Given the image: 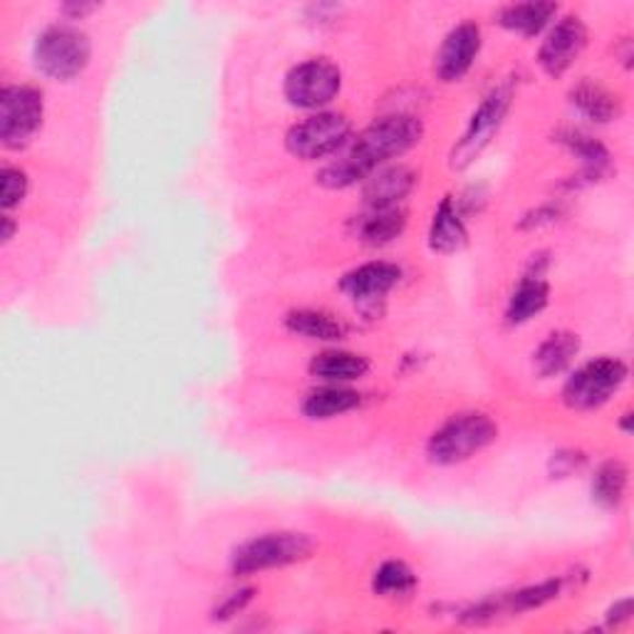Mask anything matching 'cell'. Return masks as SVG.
Masks as SVG:
<instances>
[{
	"instance_id": "cell-14",
	"label": "cell",
	"mask_w": 634,
	"mask_h": 634,
	"mask_svg": "<svg viewBox=\"0 0 634 634\" xmlns=\"http://www.w3.org/2000/svg\"><path fill=\"white\" fill-rule=\"evenodd\" d=\"M370 362L358 352H344V350H328L315 354L310 362V372L315 377L325 382H352L367 374Z\"/></svg>"
},
{
	"instance_id": "cell-19",
	"label": "cell",
	"mask_w": 634,
	"mask_h": 634,
	"mask_svg": "<svg viewBox=\"0 0 634 634\" xmlns=\"http://www.w3.org/2000/svg\"><path fill=\"white\" fill-rule=\"evenodd\" d=\"M547 305V283L541 275H528L521 281V285L516 287V293L511 295V303H508V322L521 325L528 322L533 315H537Z\"/></svg>"
},
{
	"instance_id": "cell-10",
	"label": "cell",
	"mask_w": 634,
	"mask_h": 634,
	"mask_svg": "<svg viewBox=\"0 0 634 634\" xmlns=\"http://www.w3.org/2000/svg\"><path fill=\"white\" fill-rule=\"evenodd\" d=\"M585 45H588V27L582 25L578 15H568V18H563V21L555 25L551 33H547V37L541 45V55H537V60H541L543 70L547 75L558 77L568 70L575 60H578L580 53L585 50Z\"/></svg>"
},
{
	"instance_id": "cell-5",
	"label": "cell",
	"mask_w": 634,
	"mask_h": 634,
	"mask_svg": "<svg viewBox=\"0 0 634 634\" xmlns=\"http://www.w3.org/2000/svg\"><path fill=\"white\" fill-rule=\"evenodd\" d=\"M627 380V364L618 358H600L573 374L565 382L563 399L573 409H595L602 407L614 392Z\"/></svg>"
},
{
	"instance_id": "cell-12",
	"label": "cell",
	"mask_w": 634,
	"mask_h": 634,
	"mask_svg": "<svg viewBox=\"0 0 634 634\" xmlns=\"http://www.w3.org/2000/svg\"><path fill=\"white\" fill-rule=\"evenodd\" d=\"M399 268L392 263H364L342 278V291L354 303H372L399 283Z\"/></svg>"
},
{
	"instance_id": "cell-21",
	"label": "cell",
	"mask_w": 634,
	"mask_h": 634,
	"mask_svg": "<svg viewBox=\"0 0 634 634\" xmlns=\"http://www.w3.org/2000/svg\"><path fill=\"white\" fill-rule=\"evenodd\" d=\"M580 350V340L570 332H553L535 352V367L543 377L563 372Z\"/></svg>"
},
{
	"instance_id": "cell-7",
	"label": "cell",
	"mask_w": 634,
	"mask_h": 634,
	"mask_svg": "<svg viewBox=\"0 0 634 634\" xmlns=\"http://www.w3.org/2000/svg\"><path fill=\"white\" fill-rule=\"evenodd\" d=\"M342 84L340 70L330 60L313 57L295 65L285 77V98L303 110H320L338 98Z\"/></svg>"
},
{
	"instance_id": "cell-9",
	"label": "cell",
	"mask_w": 634,
	"mask_h": 634,
	"mask_svg": "<svg viewBox=\"0 0 634 634\" xmlns=\"http://www.w3.org/2000/svg\"><path fill=\"white\" fill-rule=\"evenodd\" d=\"M43 122V94L27 84H13L0 94V139L21 147Z\"/></svg>"
},
{
	"instance_id": "cell-13",
	"label": "cell",
	"mask_w": 634,
	"mask_h": 634,
	"mask_svg": "<svg viewBox=\"0 0 634 634\" xmlns=\"http://www.w3.org/2000/svg\"><path fill=\"white\" fill-rule=\"evenodd\" d=\"M415 189V174L407 167H387L374 171L364 184V201L370 208H394Z\"/></svg>"
},
{
	"instance_id": "cell-25",
	"label": "cell",
	"mask_w": 634,
	"mask_h": 634,
	"mask_svg": "<svg viewBox=\"0 0 634 634\" xmlns=\"http://www.w3.org/2000/svg\"><path fill=\"white\" fill-rule=\"evenodd\" d=\"M561 141L568 144L570 151L578 154V157L582 159L585 169H588L590 174L598 177L600 171H602L604 167H608V161H610L608 149H604L598 139L588 137V134H582V132H565Z\"/></svg>"
},
{
	"instance_id": "cell-17",
	"label": "cell",
	"mask_w": 634,
	"mask_h": 634,
	"mask_svg": "<svg viewBox=\"0 0 634 634\" xmlns=\"http://www.w3.org/2000/svg\"><path fill=\"white\" fill-rule=\"evenodd\" d=\"M401 230H405V214L394 206V208H370L367 214L360 216L358 220V234L364 244L380 246L389 244L397 238Z\"/></svg>"
},
{
	"instance_id": "cell-4",
	"label": "cell",
	"mask_w": 634,
	"mask_h": 634,
	"mask_svg": "<svg viewBox=\"0 0 634 634\" xmlns=\"http://www.w3.org/2000/svg\"><path fill=\"white\" fill-rule=\"evenodd\" d=\"M313 541L303 533H265L244 543L234 555L236 575H253L271 568H283L310 555Z\"/></svg>"
},
{
	"instance_id": "cell-11",
	"label": "cell",
	"mask_w": 634,
	"mask_h": 634,
	"mask_svg": "<svg viewBox=\"0 0 634 634\" xmlns=\"http://www.w3.org/2000/svg\"><path fill=\"white\" fill-rule=\"evenodd\" d=\"M482 50V31L476 23H461L446 35L444 45L437 55V75L444 82L461 80L474 65Z\"/></svg>"
},
{
	"instance_id": "cell-3",
	"label": "cell",
	"mask_w": 634,
	"mask_h": 634,
	"mask_svg": "<svg viewBox=\"0 0 634 634\" xmlns=\"http://www.w3.org/2000/svg\"><path fill=\"white\" fill-rule=\"evenodd\" d=\"M90 41L72 25H53L37 37L35 65L53 80H72L90 63Z\"/></svg>"
},
{
	"instance_id": "cell-2",
	"label": "cell",
	"mask_w": 634,
	"mask_h": 634,
	"mask_svg": "<svg viewBox=\"0 0 634 634\" xmlns=\"http://www.w3.org/2000/svg\"><path fill=\"white\" fill-rule=\"evenodd\" d=\"M498 429L486 415H458L449 419L444 427L437 429L429 439V458L434 464H461L478 451H484L488 444H494Z\"/></svg>"
},
{
	"instance_id": "cell-22",
	"label": "cell",
	"mask_w": 634,
	"mask_h": 634,
	"mask_svg": "<svg viewBox=\"0 0 634 634\" xmlns=\"http://www.w3.org/2000/svg\"><path fill=\"white\" fill-rule=\"evenodd\" d=\"M630 471L622 461H604L592 478V498L604 508H618L627 494Z\"/></svg>"
},
{
	"instance_id": "cell-18",
	"label": "cell",
	"mask_w": 634,
	"mask_h": 634,
	"mask_svg": "<svg viewBox=\"0 0 634 634\" xmlns=\"http://www.w3.org/2000/svg\"><path fill=\"white\" fill-rule=\"evenodd\" d=\"M287 330L307 340L332 342L344 335V325L322 310H295L285 317Z\"/></svg>"
},
{
	"instance_id": "cell-28",
	"label": "cell",
	"mask_w": 634,
	"mask_h": 634,
	"mask_svg": "<svg viewBox=\"0 0 634 634\" xmlns=\"http://www.w3.org/2000/svg\"><path fill=\"white\" fill-rule=\"evenodd\" d=\"M13 236V226H11V218H5V230H3V238L8 241V238Z\"/></svg>"
},
{
	"instance_id": "cell-20",
	"label": "cell",
	"mask_w": 634,
	"mask_h": 634,
	"mask_svg": "<svg viewBox=\"0 0 634 634\" xmlns=\"http://www.w3.org/2000/svg\"><path fill=\"white\" fill-rule=\"evenodd\" d=\"M360 405V394L344 387H322L307 394L303 411L310 419H332L340 417Z\"/></svg>"
},
{
	"instance_id": "cell-15",
	"label": "cell",
	"mask_w": 634,
	"mask_h": 634,
	"mask_svg": "<svg viewBox=\"0 0 634 634\" xmlns=\"http://www.w3.org/2000/svg\"><path fill=\"white\" fill-rule=\"evenodd\" d=\"M573 107L592 122H610L620 114V100L610 90H604L600 82L582 80L578 88L570 92Z\"/></svg>"
},
{
	"instance_id": "cell-1",
	"label": "cell",
	"mask_w": 634,
	"mask_h": 634,
	"mask_svg": "<svg viewBox=\"0 0 634 634\" xmlns=\"http://www.w3.org/2000/svg\"><path fill=\"white\" fill-rule=\"evenodd\" d=\"M421 139V122L411 114H394L364 129L338 161L320 171V184L344 189L370 179L384 161L399 157Z\"/></svg>"
},
{
	"instance_id": "cell-23",
	"label": "cell",
	"mask_w": 634,
	"mask_h": 634,
	"mask_svg": "<svg viewBox=\"0 0 634 634\" xmlns=\"http://www.w3.org/2000/svg\"><path fill=\"white\" fill-rule=\"evenodd\" d=\"M558 13L555 3H516L501 11V25L521 35H535Z\"/></svg>"
},
{
	"instance_id": "cell-6",
	"label": "cell",
	"mask_w": 634,
	"mask_h": 634,
	"mask_svg": "<svg viewBox=\"0 0 634 634\" xmlns=\"http://www.w3.org/2000/svg\"><path fill=\"white\" fill-rule=\"evenodd\" d=\"M350 120L340 112H317L287 132V149L305 161L325 159L350 139Z\"/></svg>"
},
{
	"instance_id": "cell-26",
	"label": "cell",
	"mask_w": 634,
	"mask_h": 634,
	"mask_svg": "<svg viewBox=\"0 0 634 634\" xmlns=\"http://www.w3.org/2000/svg\"><path fill=\"white\" fill-rule=\"evenodd\" d=\"M558 592H561V580H547V582H541V585H533V588L513 592L511 598H508L501 604H496V608H508V610H513V612H525V610L541 608V604H545L547 600H553Z\"/></svg>"
},
{
	"instance_id": "cell-24",
	"label": "cell",
	"mask_w": 634,
	"mask_h": 634,
	"mask_svg": "<svg viewBox=\"0 0 634 634\" xmlns=\"http://www.w3.org/2000/svg\"><path fill=\"white\" fill-rule=\"evenodd\" d=\"M417 578L415 573H411L405 563L399 561H389L384 563L382 568L374 575V590L384 598H394V595H407L415 590Z\"/></svg>"
},
{
	"instance_id": "cell-16",
	"label": "cell",
	"mask_w": 634,
	"mask_h": 634,
	"mask_svg": "<svg viewBox=\"0 0 634 634\" xmlns=\"http://www.w3.org/2000/svg\"><path fill=\"white\" fill-rule=\"evenodd\" d=\"M464 241H466V226L458 216L454 201L446 196L439 204L434 220H431L429 244L439 253H451V251H456V248Z\"/></svg>"
},
{
	"instance_id": "cell-8",
	"label": "cell",
	"mask_w": 634,
	"mask_h": 634,
	"mask_svg": "<svg viewBox=\"0 0 634 634\" xmlns=\"http://www.w3.org/2000/svg\"><path fill=\"white\" fill-rule=\"evenodd\" d=\"M508 107H511V90L498 88L488 94V98L482 102V107H478L474 117H471L466 134L461 137L454 151H451V167L466 169L471 161H474L478 154L488 147V141L494 139V134L501 129Z\"/></svg>"
},
{
	"instance_id": "cell-27",
	"label": "cell",
	"mask_w": 634,
	"mask_h": 634,
	"mask_svg": "<svg viewBox=\"0 0 634 634\" xmlns=\"http://www.w3.org/2000/svg\"><path fill=\"white\" fill-rule=\"evenodd\" d=\"M3 186H0V199H3V208H13L23 201L25 191H27V179L21 169H13V167H5L3 174Z\"/></svg>"
}]
</instances>
